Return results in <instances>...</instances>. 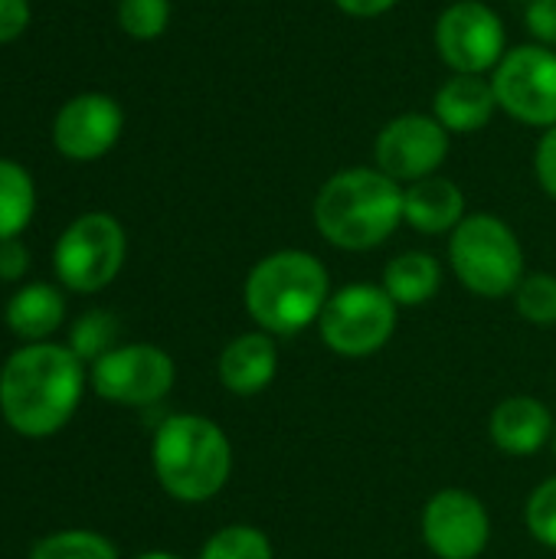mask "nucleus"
<instances>
[{
  "label": "nucleus",
  "mask_w": 556,
  "mask_h": 559,
  "mask_svg": "<svg viewBox=\"0 0 556 559\" xmlns=\"http://www.w3.org/2000/svg\"><path fill=\"white\" fill-rule=\"evenodd\" d=\"M85 393V364L66 344H26L0 370L3 423L26 439H49L69 426Z\"/></svg>",
  "instance_id": "1"
},
{
  "label": "nucleus",
  "mask_w": 556,
  "mask_h": 559,
  "mask_svg": "<svg viewBox=\"0 0 556 559\" xmlns=\"http://www.w3.org/2000/svg\"><path fill=\"white\" fill-rule=\"evenodd\" d=\"M403 223V183L380 167H347L324 180L315 197L318 233L344 252L383 246Z\"/></svg>",
  "instance_id": "2"
},
{
  "label": "nucleus",
  "mask_w": 556,
  "mask_h": 559,
  "mask_svg": "<svg viewBox=\"0 0 556 559\" xmlns=\"http://www.w3.org/2000/svg\"><path fill=\"white\" fill-rule=\"evenodd\" d=\"M242 295L249 318L265 334L292 337L321 318L331 298V282L318 255L305 249H279L252 265Z\"/></svg>",
  "instance_id": "3"
},
{
  "label": "nucleus",
  "mask_w": 556,
  "mask_h": 559,
  "mask_svg": "<svg viewBox=\"0 0 556 559\" xmlns=\"http://www.w3.org/2000/svg\"><path fill=\"white\" fill-rule=\"evenodd\" d=\"M151 465L157 485L174 501L203 504L226 488L233 475V445L213 419L180 413L157 426Z\"/></svg>",
  "instance_id": "4"
},
{
  "label": "nucleus",
  "mask_w": 556,
  "mask_h": 559,
  "mask_svg": "<svg viewBox=\"0 0 556 559\" xmlns=\"http://www.w3.org/2000/svg\"><path fill=\"white\" fill-rule=\"evenodd\" d=\"M456 278L478 298L514 295L524 282V249L518 233L492 213L465 216L449 239Z\"/></svg>",
  "instance_id": "5"
},
{
  "label": "nucleus",
  "mask_w": 556,
  "mask_h": 559,
  "mask_svg": "<svg viewBox=\"0 0 556 559\" xmlns=\"http://www.w3.org/2000/svg\"><path fill=\"white\" fill-rule=\"evenodd\" d=\"M318 331L338 357H370L383 350L397 331V301L383 292V285H344L331 292L318 318Z\"/></svg>",
  "instance_id": "6"
},
{
  "label": "nucleus",
  "mask_w": 556,
  "mask_h": 559,
  "mask_svg": "<svg viewBox=\"0 0 556 559\" xmlns=\"http://www.w3.org/2000/svg\"><path fill=\"white\" fill-rule=\"evenodd\" d=\"M128 239L115 216L85 213L56 242L52 269L62 288L79 295H95L111 285L125 265Z\"/></svg>",
  "instance_id": "7"
},
{
  "label": "nucleus",
  "mask_w": 556,
  "mask_h": 559,
  "mask_svg": "<svg viewBox=\"0 0 556 559\" xmlns=\"http://www.w3.org/2000/svg\"><path fill=\"white\" fill-rule=\"evenodd\" d=\"M495 98L505 115L531 128L556 124V49L524 43L505 52L492 72Z\"/></svg>",
  "instance_id": "8"
},
{
  "label": "nucleus",
  "mask_w": 556,
  "mask_h": 559,
  "mask_svg": "<svg viewBox=\"0 0 556 559\" xmlns=\"http://www.w3.org/2000/svg\"><path fill=\"white\" fill-rule=\"evenodd\" d=\"M436 52L456 75H492L508 52L505 23L482 0H456L436 20Z\"/></svg>",
  "instance_id": "9"
},
{
  "label": "nucleus",
  "mask_w": 556,
  "mask_h": 559,
  "mask_svg": "<svg viewBox=\"0 0 556 559\" xmlns=\"http://www.w3.org/2000/svg\"><path fill=\"white\" fill-rule=\"evenodd\" d=\"M92 390L115 406H154L177 380V367L157 344H118L92 364Z\"/></svg>",
  "instance_id": "10"
},
{
  "label": "nucleus",
  "mask_w": 556,
  "mask_h": 559,
  "mask_svg": "<svg viewBox=\"0 0 556 559\" xmlns=\"http://www.w3.org/2000/svg\"><path fill=\"white\" fill-rule=\"evenodd\" d=\"M449 138L452 134L436 121V115L406 111L380 128L374 141V157L377 167L397 183H416L423 177H433L446 164Z\"/></svg>",
  "instance_id": "11"
},
{
  "label": "nucleus",
  "mask_w": 556,
  "mask_h": 559,
  "mask_svg": "<svg viewBox=\"0 0 556 559\" xmlns=\"http://www.w3.org/2000/svg\"><path fill=\"white\" fill-rule=\"evenodd\" d=\"M423 540L433 557L478 559L492 540V518L475 495L446 488L423 508Z\"/></svg>",
  "instance_id": "12"
},
{
  "label": "nucleus",
  "mask_w": 556,
  "mask_h": 559,
  "mask_svg": "<svg viewBox=\"0 0 556 559\" xmlns=\"http://www.w3.org/2000/svg\"><path fill=\"white\" fill-rule=\"evenodd\" d=\"M121 128H125L121 105L111 95L85 92L59 108L52 124V141L56 151L69 160H98L118 144Z\"/></svg>",
  "instance_id": "13"
},
{
  "label": "nucleus",
  "mask_w": 556,
  "mask_h": 559,
  "mask_svg": "<svg viewBox=\"0 0 556 559\" xmlns=\"http://www.w3.org/2000/svg\"><path fill=\"white\" fill-rule=\"evenodd\" d=\"M556 426L551 409L534 396H508L492 409L488 436L508 455H537L551 439Z\"/></svg>",
  "instance_id": "14"
},
{
  "label": "nucleus",
  "mask_w": 556,
  "mask_h": 559,
  "mask_svg": "<svg viewBox=\"0 0 556 559\" xmlns=\"http://www.w3.org/2000/svg\"><path fill=\"white\" fill-rule=\"evenodd\" d=\"M498 111L492 75H452L433 98V115L449 134H475L492 124Z\"/></svg>",
  "instance_id": "15"
},
{
  "label": "nucleus",
  "mask_w": 556,
  "mask_h": 559,
  "mask_svg": "<svg viewBox=\"0 0 556 559\" xmlns=\"http://www.w3.org/2000/svg\"><path fill=\"white\" fill-rule=\"evenodd\" d=\"M462 219H465V193L456 180L433 174L403 187V223L413 226L416 233L423 236L456 233Z\"/></svg>",
  "instance_id": "16"
},
{
  "label": "nucleus",
  "mask_w": 556,
  "mask_h": 559,
  "mask_svg": "<svg viewBox=\"0 0 556 559\" xmlns=\"http://www.w3.org/2000/svg\"><path fill=\"white\" fill-rule=\"evenodd\" d=\"M220 383L236 393V396H256L262 393L279 370V350L272 334L265 331H249L233 337L223 354H220Z\"/></svg>",
  "instance_id": "17"
},
{
  "label": "nucleus",
  "mask_w": 556,
  "mask_h": 559,
  "mask_svg": "<svg viewBox=\"0 0 556 559\" xmlns=\"http://www.w3.org/2000/svg\"><path fill=\"white\" fill-rule=\"evenodd\" d=\"M3 321L7 331L26 344H43L49 341L62 321H66V298L56 285L46 282H33L23 285L3 308Z\"/></svg>",
  "instance_id": "18"
},
{
  "label": "nucleus",
  "mask_w": 556,
  "mask_h": 559,
  "mask_svg": "<svg viewBox=\"0 0 556 559\" xmlns=\"http://www.w3.org/2000/svg\"><path fill=\"white\" fill-rule=\"evenodd\" d=\"M442 288V265L429 252H403L383 269V292L397 301V308H419L433 301Z\"/></svg>",
  "instance_id": "19"
},
{
  "label": "nucleus",
  "mask_w": 556,
  "mask_h": 559,
  "mask_svg": "<svg viewBox=\"0 0 556 559\" xmlns=\"http://www.w3.org/2000/svg\"><path fill=\"white\" fill-rule=\"evenodd\" d=\"M33 210H36L33 177L13 160H0V242L20 239V233L33 219Z\"/></svg>",
  "instance_id": "20"
},
{
  "label": "nucleus",
  "mask_w": 556,
  "mask_h": 559,
  "mask_svg": "<svg viewBox=\"0 0 556 559\" xmlns=\"http://www.w3.org/2000/svg\"><path fill=\"white\" fill-rule=\"evenodd\" d=\"M82 364H95V360H102L105 354H111L115 347H118V318L111 314V311H102V308H95V311H85L75 324H72V331H69V344H66Z\"/></svg>",
  "instance_id": "21"
},
{
  "label": "nucleus",
  "mask_w": 556,
  "mask_h": 559,
  "mask_svg": "<svg viewBox=\"0 0 556 559\" xmlns=\"http://www.w3.org/2000/svg\"><path fill=\"white\" fill-rule=\"evenodd\" d=\"M29 559H118V550L95 531H56L33 544Z\"/></svg>",
  "instance_id": "22"
},
{
  "label": "nucleus",
  "mask_w": 556,
  "mask_h": 559,
  "mask_svg": "<svg viewBox=\"0 0 556 559\" xmlns=\"http://www.w3.org/2000/svg\"><path fill=\"white\" fill-rule=\"evenodd\" d=\"M200 559H275L272 557V544L259 527L249 524H229L223 531H216L203 550Z\"/></svg>",
  "instance_id": "23"
},
{
  "label": "nucleus",
  "mask_w": 556,
  "mask_h": 559,
  "mask_svg": "<svg viewBox=\"0 0 556 559\" xmlns=\"http://www.w3.org/2000/svg\"><path fill=\"white\" fill-rule=\"evenodd\" d=\"M518 314L537 328H554L556 324V275L534 272L524 275V282L514 292Z\"/></svg>",
  "instance_id": "24"
},
{
  "label": "nucleus",
  "mask_w": 556,
  "mask_h": 559,
  "mask_svg": "<svg viewBox=\"0 0 556 559\" xmlns=\"http://www.w3.org/2000/svg\"><path fill=\"white\" fill-rule=\"evenodd\" d=\"M118 23L134 39H157L170 23V0H118Z\"/></svg>",
  "instance_id": "25"
},
{
  "label": "nucleus",
  "mask_w": 556,
  "mask_h": 559,
  "mask_svg": "<svg viewBox=\"0 0 556 559\" xmlns=\"http://www.w3.org/2000/svg\"><path fill=\"white\" fill-rule=\"evenodd\" d=\"M524 521L537 544L556 550V478H547L534 488L524 508Z\"/></svg>",
  "instance_id": "26"
},
{
  "label": "nucleus",
  "mask_w": 556,
  "mask_h": 559,
  "mask_svg": "<svg viewBox=\"0 0 556 559\" xmlns=\"http://www.w3.org/2000/svg\"><path fill=\"white\" fill-rule=\"evenodd\" d=\"M524 26L531 29L534 43L556 49V0H531L524 7Z\"/></svg>",
  "instance_id": "27"
},
{
  "label": "nucleus",
  "mask_w": 556,
  "mask_h": 559,
  "mask_svg": "<svg viewBox=\"0 0 556 559\" xmlns=\"http://www.w3.org/2000/svg\"><path fill=\"white\" fill-rule=\"evenodd\" d=\"M534 170H537V180L544 187V193L556 200V124L547 128L537 141V151H534Z\"/></svg>",
  "instance_id": "28"
},
{
  "label": "nucleus",
  "mask_w": 556,
  "mask_h": 559,
  "mask_svg": "<svg viewBox=\"0 0 556 559\" xmlns=\"http://www.w3.org/2000/svg\"><path fill=\"white\" fill-rule=\"evenodd\" d=\"M26 272H29V249L20 239L0 242V278L3 282H16Z\"/></svg>",
  "instance_id": "29"
},
{
  "label": "nucleus",
  "mask_w": 556,
  "mask_h": 559,
  "mask_svg": "<svg viewBox=\"0 0 556 559\" xmlns=\"http://www.w3.org/2000/svg\"><path fill=\"white\" fill-rule=\"evenodd\" d=\"M29 23V3L26 0H0V43L16 39Z\"/></svg>",
  "instance_id": "30"
},
{
  "label": "nucleus",
  "mask_w": 556,
  "mask_h": 559,
  "mask_svg": "<svg viewBox=\"0 0 556 559\" xmlns=\"http://www.w3.org/2000/svg\"><path fill=\"white\" fill-rule=\"evenodd\" d=\"M400 0H334V7L347 16L357 20H370V16H383L387 10H393Z\"/></svg>",
  "instance_id": "31"
},
{
  "label": "nucleus",
  "mask_w": 556,
  "mask_h": 559,
  "mask_svg": "<svg viewBox=\"0 0 556 559\" xmlns=\"http://www.w3.org/2000/svg\"><path fill=\"white\" fill-rule=\"evenodd\" d=\"M134 559H180L177 554H164V550H151V554H141V557Z\"/></svg>",
  "instance_id": "32"
},
{
  "label": "nucleus",
  "mask_w": 556,
  "mask_h": 559,
  "mask_svg": "<svg viewBox=\"0 0 556 559\" xmlns=\"http://www.w3.org/2000/svg\"><path fill=\"white\" fill-rule=\"evenodd\" d=\"M521 3H524V7H528V3H531V0H521Z\"/></svg>",
  "instance_id": "33"
},
{
  "label": "nucleus",
  "mask_w": 556,
  "mask_h": 559,
  "mask_svg": "<svg viewBox=\"0 0 556 559\" xmlns=\"http://www.w3.org/2000/svg\"><path fill=\"white\" fill-rule=\"evenodd\" d=\"M554 452H556V432H554Z\"/></svg>",
  "instance_id": "34"
},
{
  "label": "nucleus",
  "mask_w": 556,
  "mask_h": 559,
  "mask_svg": "<svg viewBox=\"0 0 556 559\" xmlns=\"http://www.w3.org/2000/svg\"><path fill=\"white\" fill-rule=\"evenodd\" d=\"M0 423H3V413H0Z\"/></svg>",
  "instance_id": "35"
}]
</instances>
